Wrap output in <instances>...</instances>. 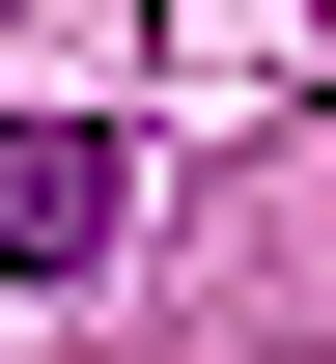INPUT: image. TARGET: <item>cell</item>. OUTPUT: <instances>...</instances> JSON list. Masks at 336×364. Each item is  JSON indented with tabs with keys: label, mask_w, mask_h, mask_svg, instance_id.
Masks as SVG:
<instances>
[{
	"label": "cell",
	"mask_w": 336,
	"mask_h": 364,
	"mask_svg": "<svg viewBox=\"0 0 336 364\" xmlns=\"http://www.w3.org/2000/svg\"><path fill=\"white\" fill-rule=\"evenodd\" d=\"M112 225H141V168H112L85 112H0V280H85Z\"/></svg>",
	"instance_id": "cell-1"
}]
</instances>
